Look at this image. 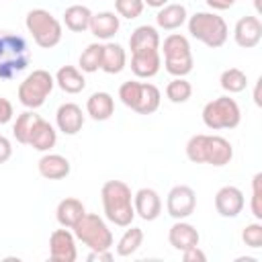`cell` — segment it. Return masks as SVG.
<instances>
[{"label": "cell", "mask_w": 262, "mask_h": 262, "mask_svg": "<svg viewBox=\"0 0 262 262\" xmlns=\"http://www.w3.org/2000/svg\"><path fill=\"white\" fill-rule=\"evenodd\" d=\"M55 84L66 92V94H78L86 88V78H84V72L80 68H74V66H61L57 72H55Z\"/></svg>", "instance_id": "obj_24"}, {"label": "cell", "mask_w": 262, "mask_h": 262, "mask_svg": "<svg viewBox=\"0 0 262 262\" xmlns=\"http://www.w3.org/2000/svg\"><path fill=\"white\" fill-rule=\"evenodd\" d=\"M186 18H188V12H186L184 4L168 2L166 6L158 8L156 25H158V29H164V31H176L186 23Z\"/></svg>", "instance_id": "obj_22"}, {"label": "cell", "mask_w": 262, "mask_h": 262, "mask_svg": "<svg viewBox=\"0 0 262 262\" xmlns=\"http://www.w3.org/2000/svg\"><path fill=\"white\" fill-rule=\"evenodd\" d=\"M10 156H12V143H10V139H8V137L0 135V164L8 162V160H10Z\"/></svg>", "instance_id": "obj_41"}, {"label": "cell", "mask_w": 262, "mask_h": 262, "mask_svg": "<svg viewBox=\"0 0 262 262\" xmlns=\"http://www.w3.org/2000/svg\"><path fill=\"white\" fill-rule=\"evenodd\" d=\"M84 213H86V207L76 196H66L55 207V219H57V223L61 227H68V229H72L82 219Z\"/></svg>", "instance_id": "obj_21"}, {"label": "cell", "mask_w": 262, "mask_h": 262, "mask_svg": "<svg viewBox=\"0 0 262 262\" xmlns=\"http://www.w3.org/2000/svg\"><path fill=\"white\" fill-rule=\"evenodd\" d=\"M203 123L207 129L219 131V129H235L242 121V108L229 94L209 100L203 106Z\"/></svg>", "instance_id": "obj_7"}, {"label": "cell", "mask_w": 262, "mask_h": 262, "mask_svg": "<svg viewBox=\"0 0 262 262\" xmlns=\"http://www.w3.org/2000/svg\"><path fill=\"white\" fill-rule=\"evenodd\" d=\"M143 6H145L143 0H115V10H117V14L123 16V18H129V20L141 16Z\"/></svg>", "instance_id": "obj_35"}, {"label": "cell", "mask_w": 262, "mask_h": 262, "mask_svg": "<svg viewBox=\"0 0 262 262\" xmlns=\"http://www.w3.org/2000/svg\"><path fill=\"white\" fill-rule=\"evenodd\" d=\"M139 88H141V82H137V80H127V82H123L121 86H119V98H121V102L127 106V108H135V104H137V98H139Z\"/></svg>", "instance_id": "obj_34"}, {"label": "cell", "mask_w": 262, "mask_h": 262, "mask_svg": "<svg viewBox=\"0 0 262 262\" xmlns=\"http://www.w3.org/2000/svg\"><path fill=\"white\" fill-rule=\"evenodd\" d=\"M86 115L94 121H108L115 115V98L104 90L92 92L86 100Z\"/></svg>", "instance_id": "obj_20"}, {"label": "cell", "mask_w": 262, "mask_h": 262, "mask_svg": "<svg viewBox=\"0 0 262 262\" xmlns=\"http://www.w3.org/2000/svg\"><path fill=\"white\" fill-rule=\"evenodd\" d=\"M55 125L63 135H76L84 127V113L76 102H63L55 111Z\"/></svg>", "instance_id": "obj_15"}, {"label": "cell", "mask_w": 262, "mask_h": 262, "mask_svg": "<svg viewBox=\"0 0 262 262\" xmlns=\"http://www.w3.org/2000/svg\"><path fill=\"white\" fill-rule=\"evenodd\" d=\"M260 182H262V174L258 172V174L252 178V203H250L252 215H254L258 221L262 219V190H260Z\"/></svg>", "instance_id": "obj_37"}, {"label": "cell", "mask_w": 262, "mask_h": 262, "mask_svg": "<svg viewBox=\"0 0 262 262\" xmlns=\"http://www.w3.org/2000/svg\"><path fill=\"white\" fill-rule=\"evenodd\" d=\"M182 258H184V262H205L207 260V254L199 248V246H192V248H188V250H184L182 252Z\"/></svg>", "instance_id": "obj_39"}, {"label": "cell", "mask_w": 262, "mask_h": 262, "mask_svg": "<svg viewBox=\"0 0 262 262\" xmlns=\"http://www.w3.org/2000/svg\"><path fill=\"white\" fill-rule=\"evenodd\" d=\"M100 199H102L104 217L111 223H115L117 227L131 225L135 217V209H133V192L127 182L106 180L100 188Z\"/></svg>", "instance_id": "obj_2"}, {"label": "cell", "mask_w": 262, "mask_h": 262, "mask_svg": "<svg viewBox=\"0 0 262 262\" xmlns=\"http://www.w3.org/2000/svg\"><path fill=\"white\" fill-rule=\"evenodd\" d=\"M92 10L84 4H72L63 10V25L72 31V33H84L90 27V18H92Z\"/></svg>", "instance_id": "obj_27"}, {"label": "cell", "mask_w": 262, "mask_h": 262, "mask_svg": "<svg viewBox=\"0 0 262 262\" xmlns=\"http://www.w3.org/2000/svg\"><path fill=\"white\" fill-rule=\"evenodd\" d=\"M244 205H246V199L237 186L227 184L215 192V209L221 217H227V219L237 217L244 211Z\"/></svg>", "instance_id": "obj_12"}, {"label": "cell", "mask_w": 262, "mask_h": 262, "mask_svg": "<svg viewBox=\"0 0 262 262\" xmlns=\"http://www.w3.org/2000/svg\"><path fill=\"white\" fill-rule=\"evenodd\" d=\"M100 63H102V43H90V45L80 53L78 68H80L84 74H94V72L100 70Z\"/></svg>", "instance_id": "obj_32"}, {"label": "cell", "mask_w": 262, "mask_h": 262, "mask_svg": "<svg viewBox=\"0 0 262 262\" xmlns=\"http://www.w3.org/2000/svg\"><path fill=\"white\" fill-rule=\"evenodd\" d=\"M25 25H27V31L31 33L33 41L43 49H53L55 45H59V41L63 37L61 23L45 8L29 10Z\"/></svg>", "instance_id": "obj_6"}, {"label": "cell", "mask_w": 262, "mask_h": 262, "mask_svg": "<svg viewBox=\"0 0 262 262\" xmlns=\"http://www.w3.org/2000/svg\"><path fill=\"white\" fill-rule=\"evenodd\" d=\"M160 53H164V70L174 78H184L194 68V57L188 37L172 33L160 43Z\"/></svg>", "instance_id": "obj_5"}, {"label": "cell", "mask_w": 262, "mask_h": 262, "mask_svg": "<svg viewBox=\"0 0 262 262\" xmlns=\"http://www.w3.org/2000/svg\"><path fill=\"white\" fill-rule=\"evenodd\" d=\"M170 0H143V4H147V6H151V8H162V6H166Z\"/></svg>", "instance_id": "obj_43"}, {"label": "cell", "mask_w": 262, "mask_h": 262, "mask_svg": "<svg viewBox=\"0 0 262 262\" xmlns=\"http://www.w3.org/2000/svg\"><path fill=\"white\" fill-rule=\"evenodd\" d=\"M133 209L143 221H156L162 215V196L154 188H139L133 194Z\"/></svg>", "instance_id": "obj_14"}, {"label": "cell", "mask_w": 262, "mask_h": 262, "mask_svg": "<svg viewBox=\"0 0 262 262\" xmlns=\"http://www.w3.org/2000/svg\"><path fill=\"white\" fill-rule=\"evenodd\" d=\"M233 41L244 49L256 47L262 41V20L252 14L237 18V23L233 27Z\"/></svg>", "instance_id": "obj_13"}, {"label": "cell", "mask_w": 262, "mask_h": 262, "mask_svg": "<svg viewBox=\"0 0 262 262\" xmlns=\"http://www.w3.org/2000/svg\"><path fill=\"white\" fill-rule=\"evenodd\" d=\"M12 117H14V106H12V102H10L8 98L0 96V125L12 121Z\"/></svg>", "instance_id": "obj_38"}, {"label": "cell", "mask_w": 262, "mask_h": 262, "mask_svg": "<svg viewBox=\"0 0 262 262\" xmlns=\"http://www.w3.org/2000/svg\"><path fill=\"white\" fill-rule=\"evenodd\" d=\"M192 96V84L186 78H172L166 86V98L174 104H182Z\"/></svg>", "instance_id": "obj_33"}, {"label": "cell", "mask_w": 262, "mask_h": 262, "mask_svg": "<svg viewBox=\"0 0 262 262\" xmlns=\"http://www.w3.org/2000/svg\"><path fill=\"white\" fill-rule=\"evenodd\" d=\"M160 33L151 25H139L131 37H129V49L131 53L135 51H145V49H160Z\"/></svg>", "instance_id": "obj_25"}, {"label": "cell", "mask_w": 262, "mask_h": 262, "mask_svg": "<svg viewBox=\"0 0 262 262\" xmlns=\"http://www.w3.org/2000/svg\"><path fill=\"white\" fill-rule=\"evenodd\" d=\"M49 258L55 262H74L78 258L76 235L68 227L53 229L49 235Z\"/></svg>", "instance_id": "obj_11"}, {"label": "cell", "mask_w": 262, "mask_h": 262, "mask_svg": "<svg viewBox=\"0 0 262 262\" xmlns=\"http://www.w3.org/2000/svg\"><path fill=\"white\" fill-rule=\"evenodd\" d=\"M242 242L252 248V250H258L262 248V223L254 221V223H248L244 229H242Z\"/></svg>", "instance_id": "obj_36"}, {"label": "cell", "mask_w": 262, "mask_h": 262, "mask_svg": "<svg viewBox=\"0 0 262 262\" xmlns=\"http://www.w3.org/2000/svg\"><path fill=\"white\" fill-rule=\"evenodd\" d=\"M219 84L221 88L227 92V94H237V92H244L246 86H248V76L244 70L239 68H227L221 72V78H219Z\"/></svg>", "instance_id": "obj_31"}, {"label": "cell", "mask_w": 262, "mask_h": 262, "mask_svg": "<svg viewBox=\"0 0 262 262\" xmlns=\"http://www.w3.org/2000/svg\"><path fill=\"white\" fill-rule=\"evenodd\" d=\"M143 244V229L141 227H133V225H127L125 233L119 237L117 242V256L121 258H127V256H133Z\"/></svg>", "instance_id": "obj_29"}, {"label": "cell", "mask_w": 262, "mask_h": 262, "mask_svg": "<svg viewBox=\"0 0 262 262\" xmlns=\"http://www.w3.org/2000/svg\"><path fill=\"white\" fill-rule=\"evenodd\" d=\"M207 2V6L211 8V10H227V8H231L237 0H205Z\"/></svg>", "instance_id": "obj_42"}, {"label": "cell", "mask_w": 262, "mask_h": 262, "mask_svg": "<svg viewBox=\"0 0 262 262\" xmlns=\"http://www.w3.org/2000/svg\"><path fill=\"white\" fill-rule=\"evenodd\" d=\"M160 102H162V92L156 84L151 82H141V88H139V98H137V104H135V113L139 115H151L160 108Z\"/></svg>", "instance_id": "obj_28"}, {"label": "cell", "mask_w": 262, "mask_h": 262, "mask_svg": "<svg viewBox=\"0 0 262 262\" xmlns=\"http://www.w3.org/2000/svg\"><path fill=\"white\" fill-rule=\"evenodd\" d=\"M186 25H188L190 37L201 41L209 49L223 47L227 37H229L227 23L215 10H199V12H194L186 18Z\"/></svg>", "instance_id": "obj_4"}, {"label": "cell", "mask_w": 262, "mask_h": 262, "mask_svg": "<svg viewBox=\"0 0 262 262\" xmlns=\"http://www.w3.org/2000/svg\"><path fill=\"white\" fill-rule=\"evenodd\" d=\"M196 209V192L186 184H176L166 196V211L172 219H186Z\"/></svg>", "instance_id": "obj_10"}, {"label": "cell", "mask_w": 262, "mask_h": 262, "mask_svg": "<svg viewBox=\"0 0 262 262\" xmlns=\"http://www.w3.org/2000/svg\"><path fill=\"white\" fill-rule=\"evenodd\" d=\"M184 151L192 164H211L215 168L227 166L233 160V145L221 135L196 133L186 141Z\"/></svg>", "instance_id": "obj_1"}, {"label": "cell", "mask_w": 262, "mask_h": 262, "mask_svg": "<svg viewBox=\"0 0 262 262\" xmlns=\"http://www.w3.org/2000/svg\"><path fill=\"white\" fill-rule=\"evenodd\" d=\"M168 242H170V246L174 250L184 252V250H188L192 246H199L201 235H199L194 225L186 223L184 219H176V223L168 229Z\"/></svg>", "instance_id": "obj_17"}, {"label": "cell", "mask_w": 262, "mask_h": 262, "mask_svg": "<svg viewBox=\"0 0 262 262\" xmlns=\"http://www.w3.org/2000/svg\"><path fill=\"white\" fill-rule=\"evenodd\" d=\"M162 68L160 49H145L131 53V72L137 78H154Z\"/></svg>", "instance_id": "obj_16"}, {"label": "cell", "mask_w": 262, "mask_h": 262, "mask_svg": "<svg viewBox=\"0 0 262 262\" xmlns=\"http://www.w3.org/2000/svg\"><path fill=\"white\" fill-rule=\"evenodd\" d=\"M41 119V115H37L33 108H27L25 113H20L12 125V135L18 143L23 145H29V137H31V131L35 127V123Z\"/></svg>", "instance_id": "obj_30"}, {"label": "cell", "mask_w": 262, "mask_h": 262, "mask_svg": "<svg viewBox=\"0 0 262 262\" xmlns=\"http://www.w3.org/2000/svg\"><path fill=\"white\" fill-rule=\"evenodd\" d=\"M76 239H80L90 250H111L113 233L106 221L96 213H84L82 219L72 227Z\"/></svg>", "instance_id": "obj_8"}, {"label": "cell", "mask_w": 262, "mask_h": 262, "mask_svg": "<svg viewBox=\"0 0 262 262\" xmlns=\"http://www.w3.org/2000/svg\"><path fill=\"white\" fill-rule=\"evenodd\" d=\"M55 86V78L47 70H33L18 84V102L25 108H39L45 104L47 96Z\"/></svg>", "instance_id": "obj_9"}, {"label": "cell", "mask_w": 262, "mask_h": 262, "mask_svg": "<svg viewBox=\"0 0 262 262\" xmlns=\"http://www.w3.org/2000/svg\"><path fill=\"white\" fill-rule=\"evenodd\" d=\"M127 66V51L119 43H102V63L100 70L106 74H119Z\"/></svg>", "instance_id": "obj_26"}, {"label": "cell", "mask_w": 262, "mask_h": 262, "mask_svg": "<svg viewBox=\"0 0 262 262\" xmlns=\"http://www.w3.org/2000/svg\"><path fill=\"white\" fill-rule=\"evenodd\" d=\"M55 143H57V131H55V127L49 123V121H45L43 117L35 123V127H33V131H31V137H29V145L33 147V149H37V151H49L51 147H55Z\"/></svg>", "instance_id": "obj_23"}, {"label": "cell", "mask_w": 262, "mask_h": 262, "mask_svg": "<svg viewBox=\"0 0 262 262\" xmlns=\"http://www.w3.org/2000/svg\"><path fill=\"white\" fill-rule=\"evenodd\" d=\"M31 63L29 43L23 35L0 33V80H12L23 74Z\"/></svg>", "instance_id": "obj_3"}, {"label": "cell", "mask_w": 262, "mask_h": 262, "mask_svg": "<svg viewBox=\"0 0 262 262\" xmlns=\"http://www.w3.org/2000/svg\"><path fill=\"white\" fill-rule=\"evenodd\" d=\"M119 29H121V16L117 12H111V10H102V12L92 14L90 27H88V31L100 41L113 39L119 33Z\"/></svg>", "instance_id": "obj_18"}, {"label": "cell", "mask_w": 262, "mask_h": 262, "mask_svg": "<svg viewBox=\"0 0 262 262\" xmlns=\"http://www.w3.org/2000/svg\"><path fill=\"white\" fill-rule=\"evenodd\" d=\"M115 256H113V252L111 250H90V254L86 256V260L88 262H111Z\"/></svg>", "instance_id": "obj_40"}, {"label": "cell", "mask_w": 262, "mask_h": 262, "mask_svg": "<svg viewBox=\"0 0 262 262\" xmlns=\"http://www.w3.org/2000/svg\"><path fill=\"white\" fill-rule=\"evenodd\" d=\"M37 170L47 180H61V178H66L70 174L72 166H70V160L66 156L45 151L37 162Z\"/></svg>", "instance_id": "obj_19"}, {"label": "cell", "mask_w": 262, "mask_h": 262, "mask_svg": "<svg viewBox=\"0 0 262 262\" xmlns=\"http://www.w3.org/2000/svg\"><path fill=\"white\" fill-rule=\"evenodd\" d=\"M254 4H256V10L260 12V0H254Z\"/></svg>", "instance_id": "obj_44"}]
</instances>
